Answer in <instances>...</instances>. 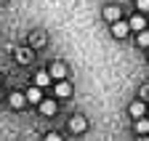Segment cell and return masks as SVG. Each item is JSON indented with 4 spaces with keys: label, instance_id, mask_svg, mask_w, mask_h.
I'll return each instance as SVG.
<instances>
[{
    "label": "cell",
    "instance_id": "cell-15",
    "mask_svg": "<svg viewBox=\"0 0 149 141\" xmlns=\"http://www.w3.org/2000/svg\"><path fill=\"white\" fill-rule=\"evenodd\" d=\"M136 8L139 11H149V0H136Z\"/></svg>",
    "mask_w": 149,
    "mask_h": 141
},
{
    "label": "cell",
    "instance_id": "cell-5",
    "mask_svg": "<svg viewBox=\"0 0 149 141\" xmlns=\"http://www.w3.org/2000/svg\"><path fill=\"white\" fill-rule=\"evenodd\" d=\"M40 112L43 115H56V101L53 99H43L40 101Z\"/></svg>",
    "mask_w": 149,
    "mask_h": 141
},
{
    "label": "cell",
    "instance_id": "cell-7",
    "mask_svg": "<svg viewBox=\"0 0 149 141\" xmlns=\"http://www.w3.org/2000/svg\"><path fill=\"white\" fill-rule=\"evenodd\" d=\"M16 61H19V64H29V61H32V51H29V48H19V51H16Z\"/></svg>",
    "mask_w": 149,
    "mask_h": 141
},
{
    "label": "cell",
    "instance_id": "cell-12",
    "mask_svg": "<svg viewBox=\"0 0 149 141\" xmlns=\"http://www.w3.org/2000/svg\"><path fill=\"white\" fill-rule=\"evenodd\" d=\"M51 80H53V77H51V72H37V75H35V85H40V88H45Z\"/></svg>",
    "mask_w": 149,
    "mask_h": 141
},
{
    "label": "cell",
    "instance_id": "cell-18",
    "mask_svg": "<svg viewBox=\"0 0 149 141\" xmlns=\"http://www.w3.org/2000/svg\"><path fill=\"white\" fill-rule=\"evenodd\" d=\"M0 99H3V93H0Z\"/></svg>",
    "mask_w": 149,
    "mask_h": 141
},
{
    "label": "cell",
    "instance_id": "cell-14",
    "mask_svg": "<svg viewBox=\"0 0 149 141\" xmlns=\"http://www.w3.org/2000/svg\"><path fill=\"white\" fill-rule=\"evenodd\" d=\"M139 45L141 48H149V32H144V29L139 32Z\"/></svg>",
    "mask_w": 149,
    "mask_h": 141
},
{
    "label": "cell",
    "instance_id": "cell-16",
    "mask_svg": "<svg viewBox=\"0 0 149 141\" xmlns=\"http://www.w3.org/2000/svg\"><path fill=\"white\" fill-rule=\"evenodd\" d=\"M45 138H48V141H59V133H53V131H51V133H45Z\"/></svg>",
    "mask_w": 149,
    "mask_h": 141
},
{
    "label": "cell",
    "instance_id": "cell-11",
    "mask_svg": "<svg viewBox=\"0 0 149 141\" xmlns=\"http://www.w3.org/2000/svg\"><path fill=\"white\" fill-rule=\"evenodd\" d=\"M136 133H149V117L144 115V117H136Z\"/></svg>",
    "mask_w": 149,
    "mask_h": 141
},
{
    "label": "cell",
    "instance_id": "cell-6",
    "mask_svg": "<svg viewBox=\"0 0 149 141\" xmlns=\"http://www.w3.org/2000/svg\"><path fill=\"white\" fill-rule=\"evenodd\" d=\"M104 19H107V22H117V19H120V8H117V6H107V8H104Z\"/></svg>",
    "mask_w": 149,
    "mask_h": 141
},
{
    "label": "cell",
    "instance_id": "cell-3",
    "mask_svg": "<svg viewBox=\"0 0 149 141\" xmlns=\"http://www.w3.org/2000/svg\"><path fill=\"white\" fill-rule=\"evenodd\" d=\"M27 101L40 104V101H43V88H40V85H32L29 91H27Z\"/></svg>",
    "mask_w": 149,
    "mask_h": 141
},
{
    "label": "cell",
    "instance_id": "cell-17",
    "mask_svg": "<svg viewBox=\"0 0 149 141\" xmlns=\"http://www.w3.org/2000/svg\"><path fill=\"white\" fill-rule=\"evenodd\" d=\"M146 117H149V109H146Z\"/></svg>",
    "mask_w": 149,
    "mask_h": 141
},
{
    "label": "cell",
    "instance_id": "cell-9",
    "mask_svg": "<svg viewBox=\"0 0 149 141\" xmlns=\"http://www.w3.org/2000/svg\"><path fill=\"white\" fill-rule=\"evenodd\" d=\"M27 104V93H11V107L13 109H22Z\"/></svg>",
    "mask_w": 149,
    "mask_h": 141
},
{
    "label": "cell",
    "instance_id": "cell-10",
    "mask_svg": "<svg viewBox=\"0 0 149 141\" xmlns=\"http://www.w3.org/2000/svg\"><path fill=\"white\" fill-rule=\"evenodd\" d=\"M69 93H72V85L64 83V80H59V85H56V96H59V99H67Z\"/></svg>",
    "mask_w": 149,
    "mask_h": 141
},
{
    "label": "cell",
    "instance_id": "cell-1",
    "mask_svg": "<svg viewBox=\"0 0 149 141\" xmlns=\"http://www.w3.org/2000/svg\"><path fill=\"white\" fill-rule=\"evenodd\" d=\"M128 32H130V27H128V22H112V35H115V38H128Z\"/></svg>",
    "mask_w": 149,
    "mask_h": 141
},
{
    "label": "cell",
    "instance_id": "cell-8",
    "mask_svg": "<svg viewBox=\"0 0 149 141\" xmlns=\"http://www.w3.org/2000/svg\"><path fill=\"white\" fill-rule=\"evenodd\" d=\"M69 131H72V133H83V131H85V120H83V117H72V120H69Z\"/></svg>",
    "mask_w": 149,
    "mask_h": 141
},
{
    "label": "cell",
    "instance_id": "cell-19",
    "mask_svg": "<svg viewBox=\"0 0 149 141\" xmlns=\"http://www.w3.org/2000/svg\"><path fill=\"white\" fill-rule=\"evenodd\" d=\"M146 59H149V53H146Z\"/></svg>",
    "mask_w": 149,
    "mask_h": 141
},
{
    "label": "cell",
    "instance_id": "cell-4",
    "mask_svg": "<svg viewBox=\"0 0 149 141\" xmlns=\"http://www.w3.org/2000/svg\"><path fill=\"white\" fill-rule=\"evenodd\" d=\"M128 27H130V32H141V29L146 27V19H144V16H141V13H136V16H133V19H130V22H128Z\"/></svg>",
    "mask_w": 149,
    "mask_h": 141
},
{
    "label": "cell",
    "instance_id": "cell-2",
    "mask_svg": "<svg viewBox=\"0 0 149 141\" xmlns=\"http://www.w3.org/2000/svg\"><path fill=\"white\" fill-rule=\"evenodd\" d=\"M48 72H51V77H53V80H64V77H67V67H64L61 61H53Z\"/></svg>",
    "mask_w": 149,
    "mask_h": 141
},
{
    "label": "cell",
    "instance_id": "cell-13",
    "mask_svg": "<svg viewBox=\"0 0 149 141\" xmlns=\"http://www.w3.org/2000/svg\"><path fill=\"white\" fill-rule=\"evenodd\" d=\"M130 115H133V117H144L146 115V107H144L141 101H133V104H130Z\"/></svg>",
    "mask_w": 149,
    "mask_h": 141
}]
</instances>
